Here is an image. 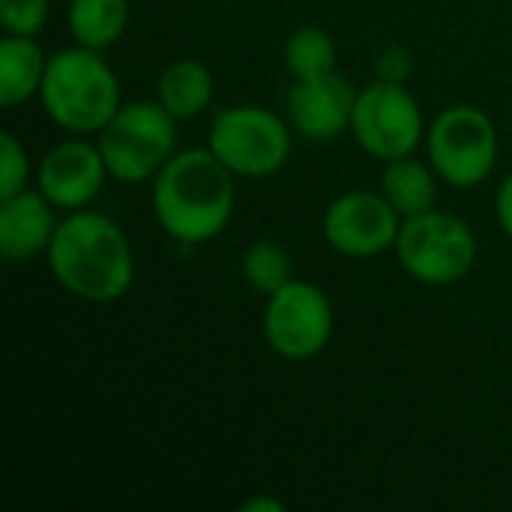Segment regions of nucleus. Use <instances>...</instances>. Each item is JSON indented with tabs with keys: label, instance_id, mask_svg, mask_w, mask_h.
I'll use <instances>...</instances> for the list:
<instances>
[{
	"label": "nucleus",
	"instance_id": "nucleus-8",
	"mask_svg": "<svg viewBox=\"0 0 512 512\" xmlns=\"http://www.w3.org/2000/svg\"><path fill=\"white\" fill-rule=\"evenodd\" d=\"M426 120L414 93L402 81L375 78L357 93L351 135L378 162L414 156L426 144Z\"/></svg>",
	"mask_w": 512,
	"mask_h": 512
},
{
	"label": "nucleus",
	"instance_id": "nucleus-13",
	"mask_svg": "<svg viewBox=\"0 0 512 512\" xmlns=\"http://www.w3.org/2000/svg\"><path fill=\"white\" fill-rule=\"evenodd\" d=\"M54 204L39 189H24L0 201V255L6 261H30L48 252L57 231Z\"/></svg>",
	"mask_w": 512,
	"mask_h": 512
},
{
	"label": "nucleus",
	"instance_id": "nucleus-12",
	"mask_svg": "<svg viewBox=\"0 0 512 512\" xmlns=\"http://www.w3.org/2000/svg\"><path fill=\"white\" fill-rule=\"evenodd\" d=\"M357 93L342 72L297 81L288 93L291 126L309 141H333L351 132Z\"/></svg>",
	"mask_w": 512,
	"mask_h": 512
},
{
	"label": "nucleus",
	"instance_id": "nucleus-7",
	"mask_svg": "<svg viewBox=\"0 0 512 512\" xmlns=\"http://www.w3.org/2000/svg\"><path fill=\"white\" fill-rule=\"evenodd\" d=\"M426 153L441 183L474 189L498 165V129L477 105H450L426 129Z\"/></svg>",
	"mask_w": 512,
	"mask_h": 512
},
{
	"label": "nucleus",
	"instance_id": "nucleus-21",
	"mask_svg": "<svg viewBox=\"0 0 512 512\" xmlns=\"http://www.w3.org/2000/svg\"><path fill=\"white\" fill-rule=\"evenodd\" d=\"M51 12V0H0V24L12 36H36Z\"/></svg>",
	"mask_w": 512,
	"mask_h": 512
},
{
	"label": "nucleus",
	"instance_id": "nucleus-11",
	"mask_svg": "<svg viewBox=\"0 0 512 512\" xmlns=\"http://www.w3.org/2000/svg\"><path fill=\"white\" fill-rule=\"evenodd\" d=\"M108 177L99 144L84 141V135L54 144L36 165V189L66 213L84 210L102 192Z\"/></svg>",
	"mask_w": 512,
	"mask_h": 512
},
{
	"label": "nucleus",
	"instance_id": "nucleus-24",
	"mask_svg": "<svg viewBox=\"0 0 512 512\" xmlns=\"http://www.w3.org/2000/svg\"><path fill=\"white\" fill-rule=\"evenodd\" d=\"M243 510H246V512H258V510L282 512V504H279V501H267V498H255V501L243 504Z\"/></svg>",
	"mask_w": 512,
	"mask_h": 512
},
{
	"label": "nucleus",
	"instance_id": "nucleus-15",
	"mask_svg": "<svg viewBox=\"0 0 512 512\" xmlns=\"http://www.w3.org/2000/svg\"><path fill=\"white\" fill-rule=\"evenodd\" d=\"M213 96H216L213 72L201 60H192V57H180L168 63L156 84V99L177 120H192L204 114L213 105Z\"/></svg>",
	"mask_w": 512,
	"mask_h": 512
},
{
	"label": "nucleus",
	"instance_id": "nucleus-4",
	"mask_svg": "<svg viewBox=\"0 0 512 512\" xmlns=\"http://www.w3.org/2000/svg\"><path fill=\"white\" fill-rule=\"evenodd\" d=\"M108 174L120 183H147L177 153V117L159 99H135L117 108L99 132Z\"/></svg>",
	"mask_w": 512,
	"mask_h": 512
},
{
	"label": "nucleus",
	"instance_id": "nucleus-6",
	"mask_svg": "<svg viewBox=\"0 0 512 512\" xmlns=\"http://www.w3.org/2000/svg\"><path fill=\"white\" fill-rule=\"evenodd\" d=\"M288 123L261 105H231L216 111L207 147L231 168L234 177L264 180L285 168L291 156Z\"/></svg>",
	"mask_w": 512,
	"mask_h": 512
},
{
	"label": "nucleus",
	"instance_id": "nucleus-14",
	"mask_svg": "<svg viewBox=\"0 0 512 512\" xmlns=\"http://www.w3.org/2000/svg\"><path fill=\"white\" fill-rule=\"evenodd\" d=\"M45 69H48V57L39 48L36 36L6 33L0 42V105L15 108L39 96Z\"/></svg>",
	"mask_w": 512,
	"mask_h": 512
},
{
	"label": "nucleus",
	"instance_id": "nucleus-2",
	"mask_svg": "<svg viewBox=\"0 0 512 512\" xmlns=\"http://www.w3.org/2000/svg\"><path fill=\"white\" fill-rule=\"evenodd\" d=\"M48 267L60 288L87 303H117L135 282V255L120 225L96 210H72L48 246Z\"/></svg>",
	"mask_w": 512,
	"mask_h": 512
},
{
	"label": "nucleus",
	"instance_id": "nucleus-16",
	"mask_svg": "<svg viewBox=\"0 0 512 512\" xmlns=\"http://www.w3.org/2000/svg\"><path fill=\"white\" fill-rule=\"evenodd\" d=\"M438 180L441 177L435 174L432 165H426L414 156H402V159L384 162L381 192L396 207V213L402 219H411V216H420L435 207Z\"/></svg>",
	"mask_w": 512,
	"mask_h": 512
},
{
	"label": "nucleus",
	"instance_id": "nucleus-1",
	"mask_svg": "<svg viewBox=\"0 0 512 512\" xmlns=\"http://www.w3.org/2000/svg\"><path fill=\"white\" fill-rule=\"evenodd\" d=\"M237 177L210 147L177 150L153 183V216L159 228L183 243L216 240L237 207Z\"/></svg>",
	"mask_w": 512,
	"mask_h": 512
},
{
	"label": "nucleus",
	"instance_id": "nucleus-3",
	"mask_svg": "<svg viewBox=\"0 0 512 512\" xmlns=\"http://www.w3.org/2000/svg\"><path fill=\"white\" fill-rule=\"evenodd\" d=\"M39 102L69 135H99L123 105L114 69L99 51L84 45H69L48 57Z\"/></svg>",
	"mask_w": 512,
	"mask_h": 512
},
{
	"label": "nucleus",
	"instance_id": "nucleus-5",
	"mask_svg": "<svg viewBox=\"0 0 512 512\" xmlns=\"http://www.w3.org/2000/svg\"><path fill=\"white\" fill-rule=\"evenodd\" d=\"M393 252L414 282L447 288L462 282L477 267L480 243L462 216L432 207L420 216L402 219Z\"/></svg>",
	"mask_w": 512,
	"mask_h": 512
},
{
	"label": "nucleus",
	"instance_id": "nucleus-17",
	"mask_svg": "<svg viewBox=\"0 0 512 512\" xmlns=\"http://www.w3.org/2000/svg\"><path fill=\"white\" fill-rule=\"evenodd\" d=\"M66 24L75 45L105 51L114 45L129 24V0H72Z\"/></svg>",
	"mask_w": 512,
	"mask_h": 512
},
{
	"label": "nucleus",
	"instance_id": "nucleus-18",
	"mask_svg": "<svg viewBox=\"0 0 512 512\" xmlns=\"http://www.w3.org/2000/svg\"><path fill=\"white\" fill-rule=\"evenodd\" d=\"M285 66L297 81L336 72V42L327 30L306 24L297 27L285 42Z\"/></svg>",
	"mask_w": 512,
	"mask_h": 512
},
{
	"label": "nucleus",
	"instance_id": "nucleus-9",
	"mask_svg": "<svg viewBox=\"0 0 512 512\" xmlns=\"http://www.w3.org/2000/svg\"><path fill=\"white\" fill-rule=\"evenodd\" d=\"M261 330L273 354L291 363H306L324 354V348L330 345L336 312L330 297L318 285L291 279L267 297Z\"/></svg>",
	"mask_w": 512,
	"mask_h": 512
},
{
	"label": "nucleus",
	"instance_id": "nucleus-23",
	"mask_svg": "<svg viewBox=\"0 0 512 512\" xmlns=\"http://www.w3.org/2000/svg\"><path fill=\"white\" fill-rule=\"evenodd\" d=\"M378 69H381V75H378V78L402 81V78L411 72V60H408V54H405V51H387V54H381Z\"/></svg>",
	"mask_w": 512,
	"mask_h": 512
},
{
	"label": "nucleus",
	"instance_id": "nucleus-20",
	"mask_svg": "<svg viewBox=\"0 0 512 512\" xmlns=\"http://www.w3.org/2000/svg\"><path fill=\"white\" fill-rule=\"evenodd\" d=\"M27 180H30L27 150L12 132H3L0 135V201L24 192Z\"/></svg>",
	"mask_w": 512,
	"mask_h": 512
},
{
	"label": "nucleus",
	"instance_id": "nucleus-22",
	"mask_svg": "<svg viewBox=\"0 0 512 512\" xmlns=\"http://www.w3.org/2000/svg\"><path fill=\"white\" fill-rule=\"evenodd\" d=\"M495 219L501 225V231L512 240V171L501 180L498 195H495Z\"/></svg>",
	"mask_w": 512,
	"mask_h": 512
},
{
	"label": "nucleus",
	"instance_id": "nucleus-10",
	"mask_svg": "<svg viewBox=\"0 0 512 512\" xmlns=\"http://www.w3.org/2000/svg\"><path fill=\"white\" fill-rule=\"evenodd\" d=\"M327 246L345 258H378L396 249L402 216L384 198V192L354 189L330 201L321 219Z\"/></svg>",
	"mask_w": 512,
	"mask_h": 512
},
{
	"label": "nucleus",
	"instance_id": "nucleus-19",
	"mask_svg": "<svg viewBox=\"0 0 512 512\" xmlns=\"http://www.w3.org/2000/svg\"><path fill=\"white\" fill-rule=\"evenodd\" d=\"M243 279L264 297H270L273 291H279L282 285H288L291 276V255L285 252L282 243L273 240H258L243 252L240 261Z\"/></svg>",
	"mask_w": 512,
	"mask_h": 512
}]
</instances>
